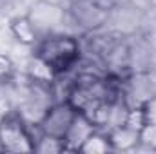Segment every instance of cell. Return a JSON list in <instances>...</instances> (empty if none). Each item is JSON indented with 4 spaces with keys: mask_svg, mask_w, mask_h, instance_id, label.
Wrapping results in <instances>:
<instances>
[{
    "mask_svg": "<svg viewBox=\"0 0 156 154\" xmlns=\"http://www.w3.org/2000/svg\"><path fill=\"white\" fill-rule=\"evenodd\" d=\"M38 58L51 71L62 73L69 69L78 58V45L75 44V40L67 37L45 40L38 49Z\"/></svg>",
    "mask_w": 156,
    "mask_h": 154,
    "instance_id": "6da1fadb",
    "label": "cell"
}]
</instances>
